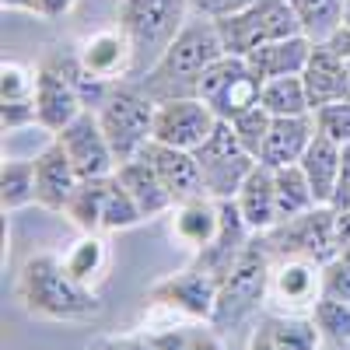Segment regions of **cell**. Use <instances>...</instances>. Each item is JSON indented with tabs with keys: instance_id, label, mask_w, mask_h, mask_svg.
Masks as SVG:
<instances>
[{
	"instance_id": "1",
	"label": "cell",
	"mask_w": 350,
	"mask_h": 350,
	"mask_svg": "<svg viewBox=\"0 0 350 350\" xmlns=\"http://www.w3.org/2000/svg\"><path fill=\"white\" fill-rule=\"evenodd\" d=\"M217 56H224V42L217 32V21L193 14L183 32L172 39V46L158 56L137 81V88L154 102H172V98H193L196 84Z\"/></svg>"
},
{
	"instance_id": "2",
	"label": "cell",
	"mask_w": 350,
	"mask_h": 350,
	"mask_svg": "<svg viewBox=\"0 0 350 350\" xmlns=\"http://www.w3.org/2000/svg\"><path fill=\"white\" fill-rule=\"evenodd\" d=\"M18 301L28 315L49 319V323H88L102 312V301L92 287L77 284L67 270L64 259L42 252L32 256L18 273Z\"/></svg>"
},
{
	"instance_id": "3",
	"label": "cell",
	"mask_w": 350,
	"mask_h": 350,
	"mask_svg": "<svg viewBox=\"0 0 350 350\" xmlns=\"http://www.w3.org/2000/svg\"><path fill=\"white\" fill-rule=\"evenodd\" d=\"M95 112H98V123H102V130L112 144V154L120 165L130 161V158H140L144 148L154 140L158 102L144 95L137 84H123V81L112 84Z\"/></svg>"
},
{
	"instance_id": "4",
	"label": "cell",
	"mask_w": 350,
	"mask_h": 350,
	"mask_svg": "<svg viewBox=\"0 0 350 350\" xmlns=\"http://www.w3.org/2000/svg\"><path fill=\"white\" fill-rule=\"evenodd\" d=\"M189 21V0H120V28L137 49V67H148L172 46Z\"/></svg>"
},
{
	"instance_id": "5",
	"label": "cell",
	"mask_w": 350,
	"mask_h": 350,
	"mask_svg": "<svg viewBox=\"0 0 350 350\" xmlns=\"http://www.w3.org/2000/svg\"><path fill=\"white\" fill-rule=\"evenodd\" d=\"M217 32H221L224 53H235V56H249L252 49L287 39V36H305L291 0H252L239 14L221 18Z\"/></svg>"
},
{
	"instance_id": "6",
	"label": "cell",
	"mask_w": 350,
	"mask_h": 350,
	"mask_svg": "<svg viewBox=\"0 0 350 350\" xmlns=\"http://www.w3.org/2000/svg\"><path fill=\"white\" fill-rule=\"evenodd\" d=\"M262 245L270 249L277 259H312V262H326L340 256V239H336V211L329 203L315 207L301 217H291L273 224L270 231H262Z\"/></svg>"
},
{
	"instance_id": "7",
	"label": "cell",
	"mask_w": 350,
	"mask_h": 350,
	"mask_svg": "<svg viewBox=\"0 0 350 350\" xmlns=\"http://www.w3.org/2000/svg\"><path fill=\"white\" fill-rule=\"evenodd\" d=\"M77 77H81V60L77 53H49L36 70V112H39V126L49 133H60L70 126L77 116L88 109L77 92Z\"/></svg>"
},
{
	"instance_id": "8",
	"label": "cell",
	"mask_w": 350,
	"mask_h": 350,
	"mask_svg": "<svg viewBox=\"0 0 350 350\" xmlns=\"http://www.w3.org/2000/svg\"><path fill=\"white\" fill-rule=\"evenodd\" d=\"M270 270H273V256L270 249L262 245V239L256 235L242 256L235 259L224 277H221V291H217V308L211 323H239L242 315H249L262 298H267V287H270Z\"/></svg>"
},
{
	"instance_id": "9",
	"label": "cell",
	"mask_w": 350,
	"mask_h": 350,
	"mask_svg": "<svg viewBox=\"0 0 350 350\" xmlns=\"http://www.w3.org/2000/svg\"><path fill=\"white\" fill-rule=\"evenodd\" d=\"M259 95H262V77L249 67L245 56H235V53L217 56L196 84V98L207 102L217 112V120L224 123H231L239 112L259 105Z\"/></svg>"
},
{
	"instance_id": "10",
	"label": "cell",
	"mask_w": 350,
	"mask_h": 350,
	"mask_svg": "<svg viewBox=\"0 0 350 350\" xmlns=\"http://www.w3.org/2000/svg\"><path fill=\"white\" fill-rule=\"evenodd\" d=\"M196 161H200V172H203L207 196H214V200H235V193L245 183V175L259 165V158L242 148V140L235 137L231 123H224V120L214 126L207 144L196 148Z\"/></svg>"
},
{
	"instance_id": "11",
	"label": "cell",
	"mask_w": 350,
	"mask_h": 350,
	"mask_svg": "<svg viewBox=\"0 0 350 350\" xmlns=\"http://www.w3.org/2000/svg\"><path fill=\"white\" fill-rule=\"evenodd\" d=\"M53 140L67 151L70 165L77 168L81 179H105V175L116 172V154H112V144L98 123V112L95 109H84L70 126H64L60 133H53Z\"/></svg>"
},
{
	"instance_id": "12",
	"label": "cell",
	"mask_w": 350,
	"mask_h": 350,
	"mask_svg": "<svg viewBox=\"0 0 350 350\" xmlns=\"http://www.w3.org/2000/svg\"><path fill=\"white\" fill-rule=\"evenodd\" d=\"M217 112L203 102V98H172V102H158L154 112V140L168 144V148H183V151H196L207 144V137L217 126Z\"/></svg>"
},
{
	"instance_id": "13",
	"label": "cell",
	"mask_w": 350,
	"mask_h": 350,
	"mask_svg": "<svg viewBox=\"0 0 350 350\" xmlns=\"http://www.w3.org/2000/svg\"><path fill=\"white\" fill-rule=\"evenodd\" d=\"M267 298L280 315H312V308L323 298V262L277 259L270 270Z\"/></svg>"
},
{
	"instance_id": "14",
	"label": "cell",
	"mask_w": 350,
	"mask_h": 350,
	"mask_svg": "<svg viewBox=\"0 0 350 350\" xmlns=\"http://www.w3.org/2000/svg\"><path fill=\"white\" fill-rule=\"evenodd\" d=\"M217 291H221V280L200 267H189L183 273H175L168 280H158L151 287V301L158 308H172V312H183L196 323H211L214 319V308H217Z\"/></svg>"
},
{
	"instance_id": "15",
	"label": "cell",
	"mask_w": 350,
	"mask_h": 350,
	"mask_svg": "<svg viewBox=\"0 0 350 350\" xmlns=\"http://www.w3.org/2000/svg\"><path fill=\"white\" fill-rule=\"evenodd\" d=\"M77 60L92 77L105 84H120L126 74L137 70V49L123 28H102V32L81 42Z\"/></svg>"
},
{
	"instance_id": "16",
	"label": "cell",
	"mask_w": 350,
	"mask_h": 350,
	"mask_svg": "<svg viewBox=\"0 0 350 350\" xmlns=\"http://www.w3.org/2000/svg\"><path fill=\"white\" fill-rule=\"evenodd\" d=\"M301 81H305L312 112L323 109V105H333V102H350V67L329 42L312 46V56L301 70Z\"/></svg>"
},
{
	"instance_id": "17",
	"label": "cell",
	"mask_w": 350,
	"mask_h": 350,
	"mask_svg": "<svg viewBox=\"0 0 350 350\" xmlns=\"http://www.w3.org/2000/svg\"><path fill=\"white\" fill-rule=\"evenodd\" d=\"M144 158H148L158 172V179L165 183L172 203L179 207L186 200H196V196H207V186H203V172H200V161H196V151H183V148H168V144H158L151 140L144 148Z\"/></svg>"
},
{
	"instance_id": "18",
	"label": "cell",
	"mask_w": 350,
	"mask_h": 350,
	"mask_svg": "<svg viewBox=\"0 0 350 350\" xmlns=\"http://www.w3.org/2000/svg\"><path fill=\"white\" fill-rule=\"evenodd\" d=\"M81 183L84 179L77 175V168L70 165L67 151L56 140L36 158V203H39V207H46V211H67Z\"/></svg>"
},
{
	"instance_id": "19",
	"label": "cell",
	"mask_w": 350,
	"mask_h": 350,
	"mask_svg": "<svg viewBox=\"0 0 350 350\" xmlns=\"http://www.w3.org/2000/svg\"><path fill=\"white\" fill-rule=\"evenodd\" d=\"M315 116H273V126L267 133V144L259 151V161L267 168H284V165H298L305 148L315 137Z\"/></svg>"
},
{
	"instance_id": "20",
	"label": "cell",
	"mask_w": 350,
	"mask_h": 350,
	"mask_svg": "<svg viewBox=\"0 0 350 350\" xmlns=\"http://www.w3.org/2000/svg\"><path fill=\"white\" fill-rule=\"evenodd\" d=\"M217 231H221V200L196 196V200H186V203L175 207L172 235H175V242H183L186 249H193V252L211 249L214 239H217Z\"/></svg>"
},
{
	"instance_id": "21",
	"label": "cell",
	"mask_w": 350,
	"mask_h": 350,
	"mask_svg": "<svg viewBox=\"0 0 350 350\" xmlns=\"http://www.w3.org/2000/svg\"><path fill=\"white\" fill-rule=\"evenodd\" d=\"M235 203H239L245 224L252 228V235L270 231L280 221V214H277V189H273V168H267V165L259 161L245 175L242 189L235 193Z\"/></svg>"
},
{
	"instance_id": "22",
	"label": "cell",
	"mask_w": 350,
	"mask_h": 350,
	"mask_svg": "<svg viewBox=\"0 0 350 350\" xmlns=\"http://www.w3.org/2000/svg\"><path fill=\"white\" fill-rule=\"evenodd\" d=\"M116 179L126 186V193L133 196L137 211H140L144 217H158V214L175 211V203H172L165 183L158 179L154 165L144 158V154H140V158H130V161H123V165H116Z\"/></svg>"
},
{
	"instance_id": "23",
	"label": "cell",
	"mask_w": 350,
	"mask_h": 350,
	"mask_svg": "<svg viewBox=\"0 0 350 350\" xmlns=\"http://www.w3.org/2000/svg\"><path fill=\"white\" fill-rule=\"evenodd\" d=\"M312 46L315 42L308 36H287V39H277V42H267V46L252 49L245 60H249V67L262 81H270V77H291V74H301L305 70L308 56H312Z\"/></svg>"
},
{
	"instance_id": "24",
	"label": "cell",
	"mask_w": 350,
	"mask_h": 350,
	"mask_svg": "<svg viewBox=\"0 0 350 350\" xmlns=\"http://www.w3.org/2000/svg\"><path fill=\"white\" fill-rule=\"evenodd\" d=\"M340 158H343V148L336 140H329L326 133H319L312 137V144L305 148L301 154V168L308 175V183L315 189V200L319 203H333V189H336V175H340Z\"/></svg>"
},
{
	"instance_id": "25",
	"label": "cell",
	"mask_w": 350,
	"mask_h": 350,
	"mask_svg": "<svg viewBox=\"0 0 350 350\" xmlns=\"http://www.w3.org/2000/svg\"><path fill=\"white\" fill-rule=\"evenodd\" d=\"M273 189H277V214H280V221L301 217V214H308L315 207H323V203L315 200V189H312V183H308V175H305L301 165L273 168Z\"/></svg>"
},
{
	"instance_id": "26",
	"label": "cell",
	"mask_w": 350,
	"mask_h": 350,
	"mask_svg": "<svg viewBox=\"0 0 350 350\" xmlns=\"http://www.w3.org/2000/svg\"><path fill=\"white\" fill-rule=\"evenodd\" d=\"M60 259H64V270H67L77 284L92 287V280L102 277L105 262H109V249H105V242H102L98 231H84V239H77Z\"/></svg>"
},
{
	"instance_id": "27",
	"label": "cell",
	"mask_w": 350,
	"mask_h": 350,
	"mask_svg": "<svg viewBox=\"0 0 350 350\" xmlns=\"http://www.w3.org/2000/svg\"><path fill=\"white\" fill-rule=\"evenodd\" d=\"M291 8L312 42H329L343 28V0H291Z\"/></svg>"
},
{
	"instance_id": "28",
	"label": "cell",
	"mask_w": 350,
	"mask_h": 350,
	"mask_svg": "<svg viewBox=\"0 0 350 350\" xmlns=\"http://www.w3.org/2000/svg\"><path fill=\"white\" fill-rule=\"evenodd\" d=\"M259 105L267 109L270 116H305V112H312L301 74H291V77H270V81H262Z\"/></svg>"
},
{
	"instance_id": "29",
	"label": "cell",
	"mask_w": 350,
	"mask_h": 350,
	"mask_svg": "<svg viewBox=\"0 0 350 350\" xmlns=\"http://www.w3.org/2000/svg\"><path fill=\"white\" fill-rule=\"evenodd\" d=\"M140 221H144V214L137 211L133 196L126 193V186L112 172L105 179V189H102V231H123V228H133Z\"/></svg>"
},
{
	"instance_id": "30",
	"label": "cell",
	"mask_w": 350,
	"mask_h": 350,
	"mask_svg": "<svg viewBox=\"0 0 350 350\" xmlns=\"http://www.w3.org/2000/svg\"><path fill=\"white\" fill-rule=\"evenodd\" d=\"M270 333L277 350H319L323 343V329L312 315H277L270 319Z\"/></svg>"
},
{
	"instance_id": "31",
	"label": "cell",
	"mask_w": 350,
	"mask_h": 350,
	"mask_svg": "<svg viewBox=\"0 0 350 350\" xmlns=\"http://www.w3.org/2000/svg\"><path fill=\"white\" fill-rule=\"evenodd\" d=\"M0 200H4V211L28 207L36 200V161H4V168H0Z\"/></svg>"
},
{
	"instance_id": "32",
	"label": "cell",
	"mask_w": 350,
	"mask_h": 350,
	"mask_svg": "<svg viewBox=\"0 0 350 350\" xmlns=\"http://www.w3.org/2000/svg\"><path fill=\"white\" fill-rule=\"evenodd\" d=\"M105 179H84L77 186L74 200H70L67 214L81 231H102V189H105Z\"/></svg>"
},
{
	"instance_id": "33",
	"label": "cell",
	"mask_w": 350,
	"mask_h": 350,
	"mask_svg": "<svg viewBox=\"0 0 350 350\" xmlns=\"http://www.w3.org/2000/svg\"><path fill=\"white\" fill-rule=\"evenodd\" d=\"M148 336L158 350H224L214 329H203V326H168Z\"/></svg>"
},
{
	"instance_id": "34",
	"label": "cell",
	"mask_w": 350,
	"mask_h": 350,
	"mask_svg": "<svg viewBox=\"0 0 350 350\" xmlns=\"http://www.w3.org/2000/svg\"><path fill=\"white\" fill-rule=\"evenodd\" d=\"M270 126H273V116L262 109V105H252V109L239 112L235 120H231V130H235V137L242 140V148H245L249 154H256V158H259V151H262V144H267Z\"/></svg>"
},
{
	"instance_id": "35",
	"label": "cell",
	"mask_w": 350,
	"mask_h": 350,
	"mask_svg": "<svg viewBox=\"0 0 350 350\" xmlns=\"http://www.w3.org/2000/svg\"><path fill=\"white\" fill-rule=\"evenodd\" d=\"M315 326L323 329L326 340L333 343H350V301H336V298H319V305L312 308Z\"/></svg>"
},
{
	"instance_id": "36",
	"label": "cell",
	"mask_w": 350,
	"mask_h": 350,
	"mask_svg": "<svg viewBox=\"0 0 350 350\" xmlns=\"http://www.w3.org/2000/svg\"><path fill=\"white\" fill-rule=\"evenodd\" d=\"M36 98V70L14 60L0 64V102H28Z\"/></svg>"
},
{
	"instance_id": "37",
	"label": "cell",
	"mask_w": 350,
	"mask_h": 350,
	"mask_svg": "<svg viewBox=\"0 0 350 350\" xmlns=\"http://www.w3.org/2000/svg\"><path fill=\"white\" fill-rule=\"evenodd\" d=\"M315 126L319 133H326L329 140H336L340 148L350 144V102H333V105H323L315 109Z\"/></svg>"
},
{
	"instance_id": "38",
	"label": "cell",
	"mask_w": 350,
	"mask_h": 350,
	"mask_svg": "<svg viewBox=\"0 0 350 350\" xmlns=\"http://www.w3.org/2000/svg\"><path fill=\"white\" fill-rule=\"evenodd\" d=\"M323 298L350 301V259L336 256L323 267Z\"/></svg>"
},
{
	"instance_id": "39",
	"label": "cell",
	"mask_w": 350,
	"mask_h": 350,
	"mask_svg": "<svg viewBox=\"0 0 350 350\" xmlns=\"http://www.w3.org/2000/svg\"><path fill=\"white\" fill-rule=\"evenodd\" d=\"M0 123H4V133L39 123L36 98H28V102H0Z\"/></svg>"
},
{
	"instance_id": "40",
	"label": "cell",
	"mask_w": 350,
	"mask_h": 350,
	"mask_svg": "<svg viewBox=\"0 0 350 350\" xmlns=\"http://www.w3.org/2000/svg\"><path fill=\"white\" fill-rule=\"evenodd\" d=\"M252 0H189V11L200 14V18H211V21H221L228 14H239L242 8H249Z\"/></svg>"
},
{
	"instance_id": "41",
	"label": "cell",
	"mask_w": 350,
	"mask_h": 350,
	"mask_svg": "<svg viewBox=\"0 0 350 350\" xmlns=\"http://www.w3.org/2000/svg\"><path fill=\"white\" fill-rule=\"evenodd\" d=\"M333 211H350V144H343V158H340V175H336V189H333Z\"/></svg>"
},
{
	"instance_id": "42",
	"label": "cell",
	"mask_w": 350,
	"mask_h": 350,
	"mask_svg": "<svg viewBox=\"0 0 350 350\" xmlns=\"http://www.w3.org/2000/svg\"><path fill=\"white\" fill-rule=\"evenodd\" d=\"M70 8H74V0H39V18L56 21V18H64Z\"/></svg>"
},
{
	"instance_id": "43",
	"label": "cell",
	"mask_w": 350,
	"mask_h": 350,
	"mask_svg": "<svg viewBox=\"0 0 350 350\" xmlns=\"http://www.w3.org/2000/svg\"><path fill=\"white\" fill-rule=\"evenodd\" d=\"M245 350H277L273 347V333H270V323H262L252 336H249V347Z\"/></svg>"
},
{
	"instance_id": "44",
	"label": "cell",
	"mask_w": 350,
	"mask_h": 350,
	"mask_svg": "<svg viewBox=\"0 0 350 350\" xmlns=\"http://www.w3.org/2000/svg\"><path fill=\"white\" fill-rule=\"evenodd\" d=\"M336 239H340V249L350 242V211H336Z\"/></svg>"
},
{
	"instance_id": "45",
	"label": "cell",
	"mask_w": 350,
	"mask_h": 350,
	"mask_svg": "<svg viewBox=\"0 0 350 350\" xmlns=\"http://www.w3.org/2000/svg\"><path fill=\"white\" fill-rule=\"evenodd\" d=\"M4 8H11V11H32V14H39V0H0Z\"/></svg>"
},
{
	"instance_id": "46",
	"label": "cell",
	"mask_w": 350,
	"mask_h": 350,
	"mask_svg": "<svg viewBox=\"0 0 350 350\" xmlns=\"http://www.w3.org/2000/svg\"><path fill=\"white\" fill-rule=\"evenodd\" d=\"M88 350H126V340H112V336H102V340H95Z\"/></svg>"
},
{
	"instance_id": "47",
	"label": "cell",
	"mask_w": 350,
	"mask_h": 350,
	"mask_svg": "<svg viewBox=\"0 0 350 350\" xmlns=\"http://www.w3.org/2000/svg\"><path fill=\"white\" fill-rule=\"evenodd\" d=\"M126 350H158V347L151 343L148 333H144V336H126Z\"/></svg>"
},
{
	"instance_id": "48",
	"label": "cell",
	"mask_w": 350,
	"mask_h": 350,
	"mask_svg": "<svg viewBox=\"0 0 350 350\" xmlns=\"http://www.w3.org/2000/svg\"><path fill=\"white\" fill-rule=\"evenodd\" d=\"M343 28H350V0H343Z\"/></svg>"
},
{
	"instance_id": "49",
	"label": "cell",
	"mask_w": 350,
	"mask_h": 350,
	"mask_svg": "<svg viewBox=\"0 0 350 350\" xmlns=\"http://www.w3.org/2000/svg\"><path fill=\"white\" fill-rule=\"evenodd\" d=\"M340 256H347V259H350V242H347V245L340 249Z\"/></svg>"
}]
</instances>
